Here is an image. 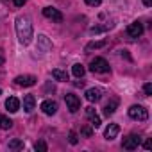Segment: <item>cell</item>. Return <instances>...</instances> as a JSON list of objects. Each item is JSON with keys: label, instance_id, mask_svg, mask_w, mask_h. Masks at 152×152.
<instances>
[{"label": "cell", "instance_id": "6da1fadb", "mask_svg": "<svg viewBox=\"0 0 152 152\" xmlns=\"http://www.w3.org/2000/svg\"><path fill=\"white\" fill-rule=\"evenodd\" d=\"M16 36L22 45H29L32 41V22L29 16H18L16 18Z\"/></svg>", "mask_w": 152, "mask_h": 152}, {"label": "cell", "instance_id": "7a4b0ae2", "mask_svg": "<svg viewBox=\"0 0 152 152\" xmlns=\"http://www.w3.org/2000/svg\"><path fill=\"white\" fill-rule=\"evenodd\" d=\"M90 70H91L93 73H107L111 68H109V63H107L104 57H95V59H91V63H90Z\"/></svg>", "mask_w": 152, "mask_h": 152}, {"label": "cell", "instance_id": "3957f363", "mask_svg": "<svg viewBox=\"0 0 152 152\" xmlns=\"http://www.w3.org/2000/svg\"><path fill=\"white\" fill-rule=\"evenodd\" d=\"M129 116H131L132 120L143 122V120L148 118V111H147L143 106H131V107H129Z\"/></svg>", "mask_w": 152, "mask_h": 152}, {"label": "cell", "instance_id": "277c9868", "mask_svg": "<svg viewBox=\"0 0 152 152\" xmlns=\"http://www.w3.org/2000/svg\"><path fill=\"white\" fill-rule=\"evenodd\" d=\"M140 143H141V136H138V134H129L127 138H124L122 147L127 148V150H134V148L140 147Z\"/></svg>", "mask_w": 152, "mask_h": 152}, {"label": "cell", "instance_id": "5b68a950", "mask_svg": "<svg viewBox=\"0 0 152 152\" xmlns=\"http://www.w3.org/2000/svg\"><path fill=\"white\" fill-rule=\"evenodd\" d=\"M64 102H66L70 113H77L79 107H81V100H79V97H77V95H73V93H66V95H64Z\"/></svg>", "mask_w": 152, "mask_h": 152}, {"label": "cell", "instance_id": "8992f818", "mask_svg": "<svg viewBox=\"0 0 152 152\" xmlns=\"http://www.w3.org/2000/svg\"><path fill=\"white\" fill-rule=\"evenodd\" d=\"M43 16L48 18V20H54V22H57V23L63 22V15H61V11L56 9V7H45V9H43Z\"/></svg>", "mask_w": 152, "mask_h": 152}, {"label": "cell", "instance_id": "52a82bcc", "mask_svg": "<svg viewBox=\"0 0 152 152\" xmlns=\"http://www.w3.org/2000/svg\"><path fill=\"white\" fill-rule=\"evenodd\" d=\"M127 34L131 38H140L143 34V23L141 22H132L129 27H127Z\"/></svg>", "mask_w": 152, "mask_h": 152}, {"label": "cell", "instance_id": "ba28073f", "mask_svg": "<svg viewBox=\"0 0 152 152\" xmlns=\"http://www.w3.org/2000/svg\"><path fill=\"white\" fill-rule=\"evenodd\" d=\"M36 77H34V75H18V77L15 79V83L18 84V86H34L36 84Z\"/></svg>", "mask_w": 152, "mask_h": 152}, {"label": "cell", "instance_id": "9c48e42d", "mask_svg": "<svg viewBox=\"0 0 152 152\" xmlns=\"http://www.w3.org/2000/svg\"><path fill=\"white\" fill-rule=\"evenodd\" d=\"M41 111H43L45 115H48V116L56 115V111H57V102H56V100H45V102H41Z\"/></svg>", "mask_w": 152, "mask_h": 152}, {"label": "cell", "instance_id": "30bf717a", "mask_svg": "<svg viewBox=\"0 0 152 152\" xmlns=\"http://www.w3.org/2000/svg\"><path fill=\"white\" fill-rule=\"evenodd\" d=\"M100 99H102V90H99V88L86 90V100L88 102H99Z\"/></svg>", "mask_w": 152, "mask_h": 152}, {"label": "cell", "instance_id": "8fae6325", "mask_svg": "<svg viewBox=\"0 0 152 152\" xmlns=\"http://www.w3.org/2000/svg\"><path fill=\"white\" fill-rule=\"evenodd\" d=\"M118 132H120L118 124H109V125L106 127V131H104V138H106V140H115V138L118 136Z\"/></svg>", "mask_w": 152, "mask_h": 152}, {"label": "cell", "instance_id": "7c38bea8", "mask_svg": "<svg viewBox=\"0 0 152 152\" xmlns=\"http://www.w3.org/2000/svg\"><path fill=\"white\" fill-rule=\"evenodd\" d=\"M86 116L90 118V122H91V125H93L95 129L100 127V124H102V122H100V116L97 115V111H95L93 107H86Z\"/></svg>", "mask_w": 152, "mask_h": 152}, {"label": "cell", "instance_id": "4fadbf2b", "mask_svg": "<svg viewBox=\"0 0 152 152\" xmlns=\"http://www.w3.org/2000/svg\"><path fill=\"white\" fill-rule=\"evenodd\" d=\"M38 48H39L41 52H48V50L52 48V43H50V39H48L45 34H39V36H38Z\"/></svg>", "mask_w": 152, "mask_h": 152}, {"label": "cell", "instance_id": "5bb4252c", "mask_svg": "<svg viewBox=\"0 0 152 152\" xmlns=\"http://www.w3.org/2000/svg\"><path fill=\"white\" fill-rule=\"evenodd\" d=\"M34 106H36L34 95H25V97H23V111H25V113H32V111H34Z\"/></svg>", "mask_w": 152, "mask_h": 152}, {"label": "cell", "instance_id": "9a60e30c", "mask_svg": "<svg viewBox=\"0 0 152 152\" xmlns=\"http://www.w3.org/2000/svg\"><path fill=\"white\" fill-rule=\"evenodd\" d=\"M6 107H7L9 113H16V111L20 109V100H18L16 97H9V99L6 100Z\"/></svg>", "mask_w": 152, "mask_h": 152}, {"label": "cell", "instance_id": "2e32d148", "mask_svg": "<svg viewBox=\"0 0 152 152\" xmlns=\"http://www.w3.org/2000/svg\"><path fill=\"white\" fill-rule=\"evenodd\" d=\"M52 77H54L56 81L66 83V81H68V73H66V72H63V70H59V68H54V70H52Z\"/></svg>", "mask_w": 152, "mask_h": 152}, {"label": "cell", "instance_id": "e0dca14e", "mask_svg": "<svg viewBox=\"0 0 152 152\" xmlns=\"http://www.w3.org/2000/svg\"><path fill=\"white\" fill-rule=\"evenodd\" d=\"M72 73H73L77 79H81L83 75L86 73V68H84L83 64H79V63H77V64H73V66H72Z\"/></svg>", "mask_w": 152, "mask_h": 152}, {"label": "cell", "instance_id": "ac0fdd59", "mask_svg": "<svg viewBox=\"0 0 152 152\" xmlns=\"http://www.w3.org/2000/svg\"><path fill=\"white\" fill-rule=\"evenodd\" d=\"M116 106H118V100H111V102H107V104L104 106V115H106V116L113 115L115 109H116Z\"/></svg>", "mask_w": 152, "mask_h": 152}, {"label": "cell", "instance_id": "d6986e66", "mask_svg": "<svg viewBox=\"0 0 152 152\" xmlns=\"http://www.w3.org/2000/svg\"><path fill=\"white\" fill-rule=\"evenodd\" d=\"M13 127V122L7 118V116H4V115H0V129H4V131H7V129H11Z\"/></svg>", "mask_w": 152, "mask_h": 152}, {"label": "cell", "instance_id": "ffe728a7", "mask_svg": "<svg viewBox=\"0 0 152 152\" xmlns=\"http://www.w3.org/2000/svg\"><path fill=\"white\" fill-rule=\"evenodd\" d=\"M23 147H25V145H23L22 140H11V141H9V148H11V150H23Z\"/></svg>", "mask_w": 152, "mask_h": 152}, {"label": "cell", "instance_id": "44dd1931", "mask_svg": "<svg viewBox=\"0 0 152 152\" xmlns=\"http://www.w3.org/2000/svg\"><path fill=\"white\" fill-rule=\"evenodd\" d=\"M104 45H106L104 39H100V41H91V43L86 45V52H90V50H93V48H100V47H104Z\"/></svg>", "mask_w": 152, "mask_h": 152}, {"label": "cell", "instance_id": "7402d4cb", "mask_svg": "<svg viewBox=\"0 0 152 152\" xmlns=\"http://www.w3.org/2000/svg\"><path fill=\"white\" fill-rule=\"evenodd\" d=\"M111 27H113L111 23H109V25H97V27H91V29H90V32H91V34H97V32L107 31V29H111Z\"/></svg>", "mask_w": 152, "mask_h": 152}, {"label": "cell", "instance_id": "603a6c76", "mask_svg": "<svg viewBox=\"0 0 152 152\" xmlns=\"http://www.w3.org/2000/svg\"><path fill=\"white\" fill-rule=\"evenodd\" d=\"M34 150H38V152H47V150H48V147H47V143H45V141H36Z\"/></svg>", "mask_w": 152, "mask_h": 152}, {"label": "cell", "instance_id": "cb8c5ba5", "mask_svg": "<svg viewBox=\"0 0 152 152\" xmlns=\"http://www.w3.org/2000/svg\"><path fill=\"white\" fill-rule=\"evenodd\" d=\"M68 141H70L72 145H77V143H79V138H77V134H75V131H70V134H68Z\"/></svg>", "mask_w": 152, "mask_h": 152}, {"label": "cell", "instance_id": "d4e9b609", "mask_svg": "<svg viewBox=\"0 0 152 152\" xmlns=\"http://www.w3.org/2000/svg\"><path fill=\"white\" fill-rule=\"evenodd\" d=\"M81 132H83L86 138H91V136H93V129H91V127H88V125H86V127H83V131H81Z\"/></svg>", "mask_w": 152, "mask_h": 152}, {"label": "cell", "instance_id": "484cf974", "mask_svg": "<svg viewBox=\"0 0 152 152\" xmlns=\"http://www.w3.org/2000/svg\"><path fill=\"white\" fill-rule=\"evenodd\" d=\"M84 2H86L88 6H91V7H97V6L102 4V0H84Z\"/></svg>", "mask_w": 152, "mask_h": 152}, {"label": "cell", "instance_id": "4316f807", "mask_svg": "<svg viewBox=\"0 0 152 152\" xmlns=\"http://www.w3.org/2000/svg\"><path fill=\"white\" fill-rule=\"evenodd\" d=\"M143 91H145V95L148 97V95H152V84L150 83H147L145 86H143Z\"/></svg>", "mask_w": 152, "mask_h": 152}, {"label": "cell", "instance_id": "83f0119b", "mask_svg": "<svg viewBox=\"0 0 152 152\" xmlns=\"http://www.w3.org/2000/svg\"><path fill=\"white\" fill-rule=\"evenodd\" d=\"M143 147H145V150H150V148H152V141H150V140H147V141L143 143Z\"/></svg>", "mask_w": 152, "mask_h": 152}, {"label": "cell", "instance_id": "f1b7e54d", "mask_svg": "<svg viewBox=\"0 0 152 152\" xmlns=\"http://www.w3.org/2000/svg\"><path fill=\"white\" fill-rule=\"evenodd\" d=\"M25 2H27V0H15V6H16V7H22Z\"/></svg>", "mask_w": 152, "mask_h": 152}, {"label": "cell", "instance_id": "f546056e", "mask_svg": "<svg viewBox=\"0 0 152 152\" xmlns=\"http://www.w3.org/2000/svg\"><path fill=\"white\" fill-rule=\"evenodd\" d=\"M143 6H145V7H150V6H152V0H143Z\"/></svg>", "mask_w": 152, "mask_h": 152}, {"label": "cell", "instance_id": "4dcf8cb0", "mask_svg": "<svg viewBox=\"0 0 152 152\" xmlns=\"http://www.w3.org/2000/svg\"><path fill=\"white\" fill-rule=\"evenodd\" d=\"M4 61H6V59H4V54H2V50H0V66L4 64Z\"/></svg>", "mask_w": 152, "mask_h": 152}, {"label": "cell", "instance_id": "1f68e13d", "mask_svg": "<svg viewBox=\"0 0 152 152\" xmlns=\"http://www.w3.org/2000/svg\"><path fill=\"white\" fill-rule=\"evenodd\" d=\"M0 95H2V90H0Z\"/></svg>", "mask_w": 152, "mask_h": 152}]
</instances>
